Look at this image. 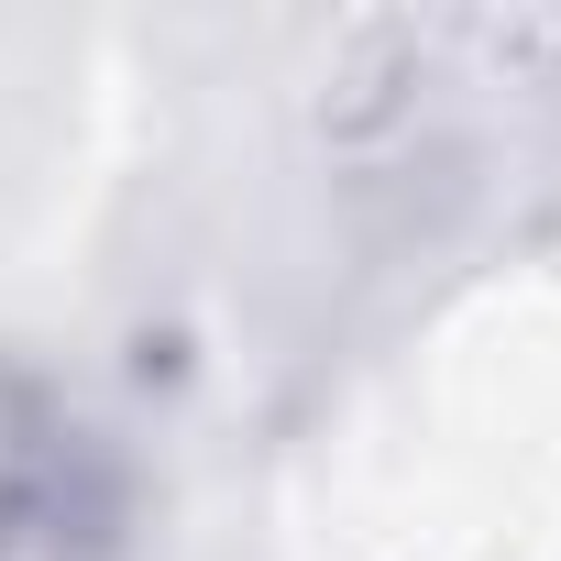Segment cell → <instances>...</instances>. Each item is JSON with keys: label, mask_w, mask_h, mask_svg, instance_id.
I'll list each match as a JSON object with an SVG mask.
<instances>
[{"label": "cell", "mask_w": 561, "mask_h": 561, "mask_svg": "<svg viewBox=\"0 0 561 561\" xmlns=\"http://www.w3.org/2000/svg\"><path fill=\"white\" fill-rule=\"evenodd\" d=\"M111 550H122L111 451L56 408L0 419V561H111Z\"/></svg>", "instance_id": "1"}]
</instances>
